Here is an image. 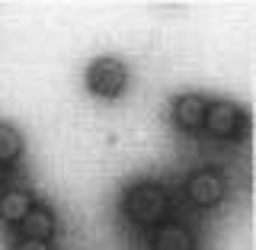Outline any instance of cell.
Segmentation results:
<instances>
[{
	"label": "cell",
	"instance_id": "cell-5",
	"mask_svg": "<svg viewBox=\"0 0 256 250\" xmlns=\"http://www.w3.org/2000/svg\"><path fill=\"white\" fill-rule=\"evenodd\" d=\"M205 106H208V103H205L198 93H182V96H176V103H173V122L180 125L182 132H196V128H202Z\"/></svg>",
	"mask_w": 256,
	"mask_h": 250
},
{
	"label": "cell",
	"instance_id": "cell-7",
	"mask_svg": "<svg viewBox=\"0 0 256 250\" xmlns=\"http://www.w3.org/2000/svg\"><path fill=\"white\" fill-rule=\"evenodd\" d=\"M32 205H36V199H32L29 189H6L0 196V218L6 224H20L29 215Z\"/></svg>",
	"mask_w": 256,
	"mask_h": 250
},
{
	"label": "cell",
	"instance_id": "cell-6",
	"mask_svg": "<svg viewBox=\"0 0 256 250\" xmlns=\"http://www.w3.org/2000/svg\"><path fill=\"white\" fill-rule=\"evenodd\" d=\"M20 228H22V237L26 240H52L54 234V212L48 205H32L29 208V215L20 221Z\"/></svg>",
	"mask_w": 256,
	"mask_h": 250
},
{
	"label": "cell",
	"instance_id": "cell-10",
	"mask_svg": "<svg viewBox=\"0 0 256 250\" xmlns=\"http://www.w3.org/2000/svg\"><path fill=\"white\" fill-rule=\"evenodd\" d=\"M13 250H52V244H45V240H16L13 244Z\"/></svg>",
	"mask_w": 256,
	"mask_h": 250
},
{
	"label": "cell",
	"instance_id": "cell-11",
	"mask_svg": "<svg viewBox=\"0 0 256 250\" xmlns=\"http://www.w3.org/2000/svg\"><path fill=\"white\" fill-rule=\"evenodd\" d=\"M4 176H6V170H4V167H0V186H4Z\"/></svg>",
	"mask_w": 256,
	"mask_h": 250
},
{
	"label": "cell",
	"instance_id": "cell-8",
	"mask_svg": "<svg viewBox=\"0 0 256 250\" xmlns=\"http://www.w3.org/2000/svg\"><path fill=\"white\" fill-rule=\"evenodd\" d=\"M154 250H196V237L189 234L182 224L166 221L154 234Z\"/></svg>",
	"mask_w": 256,
	"mask_h": 250
},
{
	"label": "cell",
	"instance_id": "cell-4",
	"mask_svg": "<svg viewBox=\"0 0 256 250\" xmlns=\"http://www.w3.org/2000/svg\"><path fill=\"white\" fill-rule=\"evenodd\" d=\"M186 192H189V199L196 205H202V208H212V205H218L221 199H224V192H228V183H224V176L218 170H196L186 180Z\"/></svg>",
	"mask_w": 256,
	"mask_h": 250
},
{
	"label": "cell",
	"instance_id": "cell-2",
	"mask_svg": "<svg viewBox=\"0 0 256 250\" xmlns=\"http://www.w3.org/2000/svg\"><path fill=\"white\" fill-rule=\"evenodd\" d=\"M128 87V71L118 58H96L86 68V90L102 100H116Z\"/></svg>",
	"mask_w": 256,
	"mask_h": 250
},
{
	"label": "cell",
	"instance_id": "cell-3",
	"mask_svg": "<svg viewBox=\"0 0 256 250\" xmlns=\"http://www.w3.org/2000/svg\"><path fill=\"white\" fill-rule=\"evenodd\" d=\"M205 132L214 135V138H237L240 128H244V116L234 103L228 100H214L205 106V119H202Z\"/></svg>",
	"mask_w": 256,
	"mask_h": 250
},
{
	"label": "cell",
	"instance_id": "cell-9",
	"mask_svg": "<svg viewBox=\"0 0 256 250\" xmlns=\"http://www.w3.org/2000/svg\"><path fill=\"white\" fill-rule=\"evenodd\" d=\"M22 154V135L13 125H0V167L20 160Z\"/></svg>",
	"mask_w": 256,
	"mask_h": 250
},
{
	"label": "cell",
	"instance_id": "cell-1",
	"mask_svg": "<svg viewBox=\"0 0 256 250\" xmlns=\"http://www.w3.org/2000/svg\"><path fill=\"white\" fill-rule=\"evenodd\" d=\"M170 208V196L160 183H138L125 196V215L134 224H160Z\"/></svg>",
	"mask_w": 256,
	"mask_h": 250
}]
</instances>
